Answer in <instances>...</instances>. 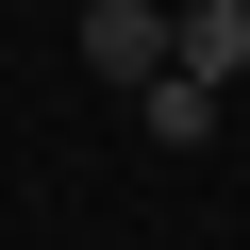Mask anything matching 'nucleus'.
I'll return each mask as SVG.
<instances>
[{
    "label": "nucleus",
    "mask_w": 250,
    "mask_h": 250,
    "mask_svg": "<svg viewBox=\"0 0 250 250\" xmlns=\"http://www.w3.org/2000/svg\"><path fill=\"white\" fill-rule=\"evenodd\" d=\"M167 34H184L167 0H83V67H100V83H134V100L167 83Z\"/></svg>",
    "instance_id": "nucleus-1"
},
{
    "label": "nucleus",
    "mask_w": 250,
    "mask_h": 250,
    "mask_svg": "<svg viewBox=\"0 0 250 250\" xmlns=\"http://www.w3.org/2000/svg\"><path fill=\"white\" fill-rule=\"evenodd\" d=\"M150 134H167V150H200V134H217V83H184V67H167V83H150Z\"/></svg>",
    "instance_id": "nucleus-3"
},
{
    "label": "nucleus",
    "mask_w": 250,
    "mask_h": 250,
    "mask_svg": "<svg viewBox=\"0 0 250 250\" xmlns=\"http://www.w3.org/2000/svg\"><path fill=\"white\" fill-rule=\"evenodd\" d=\"M167 67H184V83H233V67H250V0H184Z\"/></svg>",
    "instance_id": "nucleus-2"
}]
</instances>
